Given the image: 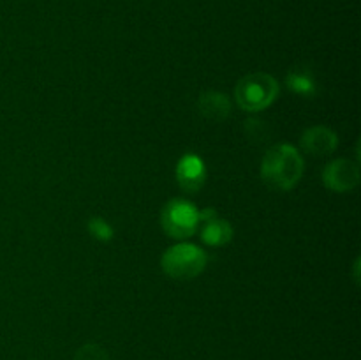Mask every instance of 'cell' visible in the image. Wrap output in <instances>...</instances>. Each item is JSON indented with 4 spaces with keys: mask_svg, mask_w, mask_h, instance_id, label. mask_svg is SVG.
Instances as JSON below:
<instances>
[{
    "mask_svg": "<svg viewBox=\"0 0 361 360\" xmlns=\"http://www.w3.org/2000/svg\"><path fill=\"white\" fill-rule=\"evenodd\" d=\"M74 360H109V356L104 352V348L94 344V342H88V344H83L78 349Z\"/></svg>",
    "mask_w": 361,
    "mask_h": 360,
    "instance_id": "11",
    "label": "cell"
},
{
    "mask_svg": "<svg viewBox=\"0 0 361 360\" xmlns=\"http://www.w3.org/2000/svg\"><path fill=\"white\" fill-rule=\"evenodd\" d=\"M279 95V83L267 73H252L243 76L235 87V99L245 112L267 109Z\"/></svg>",
    "mask_w": 361,
    "mask_h": 360,
    "instance_id": "2",
    "label": "cell"
},
{
    "mask_svg": "<svg viewBox=\"0 0 361 360\" xmlns=\"http://www.w3.org/2000/svg\"><path fill=\"white\" fill-rule=\"evenodd\" d=\"M88 232L97 240H102V242H108V240L113 239V228L102 217L90 219L88 221Z\"/></svg>",
    "mask_w": 361,
    "mask_h": 360,
    "instance_id": "12",
    "label": "cell"
},
{
    "mask_svg": "<svg viewBox=\"0 0 361 360\" xmlns=\"http://www.w3.org/2000/svg\"><path fill=\"white\" fill-rule=\"evenodd\" d=\"M197 109H200L203 119L219 124L224 122L229 116V113H231V101H229L228 95L222 94V92L208 90L200 95Z\"/></svg>",
    "mask_w": 361,
    "mask_h": 360,
    "instance_id": "8",
    "label": "cell"
},
{
    "mask_svg": "<svg viewBox=\"0 0 361 360\" xmlns=\"http://www.w3.org/2000/svg\"><path fill=\"white\" fill-rule=\"evenodd\" d=\"M288 81V87L291 88L295 94L303 95V97H310V95L316 94V83H314V78L310 76L309 71L295 69L286 76Z\"/></svg>",
    "mask_w": 361,
    "mask_h": 360,
    "instance_id": "10",
    "label": "cell"
},
{
    "mask_svg": "<svg viewBox=\"0 0 361 360\" xmlns=\"http://www.w3.org/2000/svg\"><path fill=\"white\" fill-rule=\"evenodd\" d=\"M303 157L293 145L281 143L271 147L261 162V176L275 189H293L303 175Z\"/></svg>",
    "mask_w": 361,
    "mask_h": 360,
    "instance_id": "1",
    "label": "cell"
},
{
    "mask_svg": "<svg viewBox=\"0 0 361 360\" xmlns=\"http://www.w3.org/2000/svg\"><path fill=\"white\" fill-rule=\"evenodd\" d=\"M300 145L310 155H328L337 148L338 136L330 127L314 126L302 134Z\"/></svg>",
    "mask_w": 361,
    "mask_h": 360,
    "instance_id": "7",
    "label": "cell"
},
{
    "mask_svg": "<svg viewBox=\"0 0 361 360\" xmlns=\"http://www.w3.org/2000/svg\"><path fill=\"white\" fill-rule=\"evenodd\" d=\"M233 228L226 219H219L217 215L203 222L201 239L208 246H224L231 240Z\"/></svg>",
    "mask_w": 361,
    "mask_h": 360,
    "instance_id": "9",
    "label": "cell"
},
{
    "mask_svg": "<svg viewBox=\"0 0 361 360\" xmlns=\"http://www.w3.org/2000/svg\"><path fill=\"white\" fill-rule=\"evenodd\" d=\"M161 224L171 239H189L200 224V210L190 201L175 198V200H169L162 208Z\"/></svg>",
    "mask_w": 361,
    "mask_h": 360,
    "instance_id": "4",
    "label": "cell"
},
{
    "mask_svg": "<svg viewBox=\"0 0 361 360\" xmlns=\"http://www.w3.org/2000/svg\"><path fill=\"white\" fill-rule=\"evenodd\" d=\"M324 186L335 193H348L353 191L360 182L358 162L351 159H335L326 164L323 172Z\"/></svg>",
    "mask_w": 361,
    "mask_h": 360,
    "instance_id": "5",
    "label": "cell"
},
{
    "mask_svg": "<svg viewBox=\"0 0 361 360\" xmlns=\"http://www.w3.org/2000/svg\"><path fill=\"white\" fill-rule=\"evenodd\" d=\"M161 265L168 277L176 281H189L204 270L207 254L194 244H176L162 254Z\"/></svg>",
    "mask_w": 361,
    "mask_h": 360,
    "instance_id": "3",
    "label": "cell"
},
{
    "mask_svg": "<svg viewBox=\"0 0 361 360\" xmlns=\"http://www.w3.org/2000/svg\"><path fill=\"white\" fill-rule=\"evenodd\" d=\"M207 169L203 161L194 154H185L176 164V182L185 193H196L203 187Z\"/></svg>",
    "mask_w": 361,
    "mask_h": 360,
    "instance_id": "6",
    "label": "cell"
}]
</instances>
